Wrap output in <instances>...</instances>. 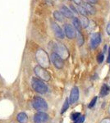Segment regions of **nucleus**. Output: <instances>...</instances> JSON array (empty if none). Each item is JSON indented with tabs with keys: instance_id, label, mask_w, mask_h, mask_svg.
<instances>
[{
	"instance_id": "obj_32",
	"label": "nucleus",
	"mask_w": 110,
	"mask_h": 123,
	"mask_svg": "<svg viewBox=\"0 0 110 123\" xmlns=\"http://www.w3.org/2000/svg\"><path fill=\"white\" fill-rule=\"evenodd\" d=\"M109 113H110V106H109Z\"/></svg>"
},
{
	"instance_id": "obj_29",
	"label": "nucleus",
	"mask_w": 110,
	"mask_h": 123,
	"mask_svg": "<svg viewBox=\"0 0 110 123\" xmlns=\"http://www.w3.org/2000/svg\"><path fill=\"white\" fill-rule=\"evenodd\" d=\"M85 1H86V3H93V4L97 3V0H85Z\"/></svg>"
},
{
	"instance_id": "obj_26",
	"label": "nucleus",
	"mask_w": 110,
	"mask_h": 123,
	"mask_svg": "<svg viewBox=\"0 0 110 123\" xmlns=\"http://www.w3.org/2000/svg\"><path fill=\"white\" fill-rule=\"evenodd\" d=\"M72 1L75 4H77L78 6H81L82 4V0H72Z\"/></svg>"
},
{
	"instance_id": "obj_12",
	"label": "nucleus",
	"mask_w": 110,
	"mask_h": 123,
	"mask_svg": "<svg viewBox=\"0 0 110 123\" xmlns=\"http://www.w3.org/2000/svg\"><path fill=\"white\" fill-rule=\"evenodd\" d=\"M60 12L63 14V17H67V18H73L72 12L66 6H62L61 8H60Z\"/></svg>"
},
{
	"instance_id": "obj_31",
	"label": "nucleus",
	"mask_w": 110,
	"mask_h": 123,
	"mask_svg": "<svg viewBox=\"0 0 110 123\" xmlns=\"http://www.w3.org/2000/svg\"><path fill=\"white\" fill-rule=\"evenodd\" d=\"M108 62L110 63V47L109 49V56H108Z\"/></svg>"
},
{
	"instance_id": "obj_17",
	"label": "nucleus",
	"mask_w": 110,
	"mask_h": 123,
	"mask_svg": "<svg viewBox=\"0 0 110 123\" xmlns=\"http://www.w3.org/2000/svg\"><path fill=\"white\" fill-rule=\"evenodd\" d=\"M53 17H54V18L57 20V21H61V22L64 21V17H63V14H62L59 11H55L54 12H53Z\"/></svg>"
},
{
	"instance_id": "obj_8",
	"label": "nucleus",
	"mask_w": 110,
	"mask_h": 123,
	"mask_svg": "<svg viewBox=\"0 0 110 123\" xmlns=\"http://www.w3.org/2000/svg\"><path fill=\"white\" fill-rule=\"evenodd\" d=\"M49 121V115L44 112H39L34 116L35 123H45Z\"/></svg>"
},
{
	"instance_id": "obj_10",
	"label": "nucleus",
	"mask_w": 110,
	"mask_h": 123,
	"mask_svg": "<svg viewBox=\"0 0 110 123\" xmlns=\"http://www.w3.org/2000/svg\"><path fill=\"white\" fill-rule=\"evenodd\" d=\"M79 99V89L78 87L75 86L72 88V90L71 91L69 97V103L71 104H74L77 102V100Z\"/></svg>"
},
{
	"instance_id": "obj_23",
	"label": "nucleus",
	"mask_w": 110,
	"mask_h": 123,
	"mask_svg": "<svg viewBox=\"0 0 110 123\" xmlns=\"http://www.w3.org/2000/svg\"><path fill=\"white\" fill-rule=\"evenodd\" d=\"M97 98H98L97 97H95V98H94L93 99L91 100V102L90 103V104H89V105H88V107H89L90 108H93L94 106H95V104H96Z\"/></svg>"
},
{
	"instance_id": "obj_20",
	"label": "nucleus",
	"mask_w": 110,
	"mask_h": 123,
	"mask_svg": "<svg viewBox=\"0 0 110 123\" xmlns=\"http://www.w3.org/2000/svg\"><path fill=\"white\" fill-rule=\"evenodd\" d=\"M77 43H78V45H80V46L83 45V43H84V39H83V36H82V35L81 34V32H79V31H77Z\"/></svg>"
},
{
	"instance_id": "obj_7",
	"label": "nucleus",
	"mask_w": 110,
	"mask_h": 123,
	"mask_svg": "<svg viewBox=\"0 0 110 123\" xmlns=\"http://www.w3.org/2000/svg\"><path fill=\"white\" fill-rule=\"evenodd\" d=\"M64 33L67 37L70 39H72L77 36V31L71 25L66 24L64 25Z\"/></svg>"
},
{
	"instance_id": "obj_1",
	"label": "nucleus",
	"mask_w": 110,
	"mask_h": 123,
	"mask_svg": "<svg viewBox=\"0 0 110 123\" xmlns=\"http://www.w3.org/2000/svg\"><path fill=\"white\" fill-rule=\"evenodd\" d=\"M35 58L37 62L39 63V66H40L43 68H48L50 64V60L48 53L44 49H39L35 53Z\"/></svg>"
},
{
	"instance_id": "obj_21",
	"label": "nucleus",
	"mask_w": 110,
	"mask_h": 123,
	"mask_svg": "<svg viewBox=\"0 0 110 123\" xmlns=\"http://www.w3.org/2000/svg\"><path fill=\"white\" fill-rule=\"evenodd\" d=\"M77 10L79 11L80 14H81V16H85V17H86V15L88 14L87 12L85 11V9L83 7H81V6H78V7L77 8Z\"/></svg>"
},
{
	"instance_id": "obj_28",
	"label": "nucleus",
	"mask_w": 110,
	"mask_h": 123,
	"mask_svg": "<svg viewBox=\"0 0 110 123\" xmlns=\"http://www.w3.org/2000/svg\"><path fill=\"white\" fill-rule=\"evenodd\" d=\"M100 123H110V118H104L101 121Z\"/></svg>"
},
{
	"instance_id": "obj_6",
	"label": "nucleus",
	"mask_w": 110,
	"mask_h": 123,
	"mask_svg": "<svg viewBox=\"0 0 110 123\" xmlns=\"http://www.w3.org/2000/svg\"><path fill=\"white\" fill-rule=\"evenodd\" d=\"M50 59L51 62H53V66H54L56 68L58 69H62L63 67V60L60 57L57 53H53L50 56Z\"/></svg>"
},
{
	"instance_id": "obj_27",
	"label": "nucleus",
	"mask_w": 110,
	"mask_h": 123,
	"mask_svg": "<svg viewBox=\"0 0 110 123\" xmlns=\"http://www.w3.org/2000/svg\"><path fill=\"white\" fill-rule=\"evenodd\" d=\"M106 32L109 35H110V22L108 23L107 25V27H106Z\"/></svg>"
},
{
	"instance_id": "obj_13",
	"label": "nucleus",
	"mask_w": 110,
	"mask_h": 123,
	"mask_svg": "<svg viewBox=\"0 0 110 123\" xmlns=\"http://www.w3.org/2000/svg\"><path fill=\"white\" fill-rule=\"evenodd\" d=\"M17 120L19 123H27L28 116L26 112H19L17 115Z\"/></svg>"
},
{
	"instance_id": "obj_15",
	"label": "nucleus",
	"mask_w": 110,
	"mask_h": 123,
	"mask_svg": "<svg viewBox=\"0 0 110 123\" xmlns=\"http://www.w3.org/2000/svg\"><path fill=\"white\" fill-rule=\"evenodd\" d=\"M83 7L85 9V11H86V12H87V13H89V14L94 15V14L95 13V7H94L92 5L90 4V3H84Z\"/></svg>"
},
{
	"instance_id": "obj_9",
	"label": "nucleus",
	"mask_w": 110,
	"mask_h": 123,
	"mask_svg": "<svg viewBox=\"0 0 110 123\" xmlns=\"http://www.w3.org/2000/svg\"><path fill=\"white\" fill-rule=\"evenodd\" d=\"M52 29H53V32H54L55 36L58 39H64V32L63 31V30L61 29V27L55 22H52Z\"/></svg>"
},
{
	"instance_id": "obj_14",
	"label": "nucleus",
	"mask_w": 110,
	"mask_h": 123,
	"mask_svg": "<svg viewBox=\"0 0 110 123\" xmlns=\"http://www.w3.org/2000/svg\"><path fill=\"white\" fill-rule=\"evenodd\" d=\"M109 90H110L109 87L108 86V85H106V84H104L103 85H102V87H101L100 92H99V96H100L101 98H103V97H105L107 94H109Z\"/></svg>"
},
{
	"instance_id": "obj_22",
	"label": "nucleus",
	"mask_w": 110,
	"mask_h": 123,
	"mask_svg": "<svg viewBox=\"0 0 110 123\" xmlns=\"http://www.w3.org/2000/svg\"><path fill=\"white\" fill-rule=\"evenodd\" d=\"M104 53H99L97 56V62L99 64H101L104 61Z\"/></svg>"
},
{
	"instance_id": "obj_30",
	"label": "nucleus",
	"mask_w": 110,
	"mask_h": 123,
	"mask_svg": "<svg viewBox=\"0 0 110 123\" xmlns=\"http://www.w3.org/2000/svg\"><path fill=\"white\" fill-rule=\"evenodd\" d=\"M71 7V9L73 11V12H72V13H73V12H75V13H77V8H75V7H74L72 5H71V7Z\"/></svg>"
},
{
	"instance_id": "obj_24",
	"label": "nucleus",
	"mask_w": 110,
	"mask_h": 123,
	"mask_svg": "<svg viewBox=\"0 0 110 123\" xmlns=\"http://www.w3.org/2000/svg\"><path fill=\"white\" fill-rule=\"evenodd\" d=\"M85 121V116H80L77 120H75L74 123H83Z\"/></svg>"
},
{
	"instance_id": "obj_4",
	"label": "nucleus",
	"mask_w": 110,
	"mask_h": 123,
	"mask_svg": "<svg viewBox=\"0 0 110 123\" xmlns=\"http://www.w3.org/2000/svg\"><path fill=\"white\" fill-rule=\"evenodd\" d=\"M53 49H54V51H55V53H57L63 60L67 59V57H69L68 49H67L65 45L63 44V43L55 42V43L53 44Z\"/></svg>"
},
{
	"instance_id": "obj_5",
	"label": "nucleus",
	"mask_w": 110,
	"mask_h": 123,
	"mask_svg": "<svg viewBox=\"0 0 110 123\" xmlns=\"http://www.w3.org/2000/svg\"><path fill=\"white\" fill-rule=\"evenodd\" d=\"M34 71H35V75L37 76V77H39V80H44V81H49L51 79V76L47 71H46L45 68H43L40 66H36L34 69Z\"/></svg>"
},
{
	"instance_id": "obj_18",
	"label": "nucleus",
	"mask_w": 110,
	"mask_h": 123,
	"mask_svg": "<svg viewBox=\"0 0 110 123\" xmlns=\"http://www.w3.org/2000/svg\"><path fill=\"white\" fill-rule=\"evenodd\" d=\"M80 21H81V26L84 27V28H86V27L89 26V20L85 16H81V18L80 20Z\"/></svg>"
},
{
	"instance_id": "obj_2",
	"label": "nucleus",
	"mask_w": 110,
	"mask_h": 123,
	"mask_svg": "<svg viewBox=\"0 0 110 123\" xmlns=\"http://www.w3.org/2000/svg\"><path fill=\"white\" fill-rule=\"evenodd\" d=\"M31 86H32L33 90L35 92L41 94H46L48 91L47 85L45 84V82L43 80H39L38 78H35V77H34V78H32V80H31Z\"/></svg>"
},
{
	"instance_id": "obj_11",
	"label": "nucleus",
	"mask_w": 110,
	"mask_h": 123,
	"mask_svg": "<svg viewBox=\"0 0 110 123\" xmlns=\"http://www.w3.org/2000/svg\"><path fill=\"white\" fill-rule=\"evenodd\" d=\"M101 42V35L99 33H95L93 34L91 39V45L93 49H95Z\"/></svg>"
},
{
	"instance_id": "obj_16",
	"label": "nucleus",
	"mask_w": 110,
	"mask_h": 123,
	"mask_svg": "<svg viewBox=\"0 0 110 123\" xmlns=\"http://www.w3.org/2000/svg\"><path fill=\"white\" fill-rule=\"evenodd\" d=\"M72 25L73 27L75 29H77V31H79L81 32V24L80 20L77 18V17H73L72 19Z\"/></svg>"
},
{
	"instance_id": "obj_3",
	"label": "nucleus",
	"mask_w": 110,
	"mask_h": 123,
	"mask_svg": "<svg viewBox=\"0 0 110 123\" xmlns=\"http://www.w3.org/2000/svg\"><path fill=\"white\" fill-rule=\"evenodd\" d=\"M33 108L38 112H45L48 110L47 102L43 98L39 96H35L32 100Z\"/></svg>"
},
{
	"instance_id": "obj_19",
	"label": "nucleus",
	"mask_w": 110,
	"mask_h": 123,
	"mask_svg": "<svg viewBox=\"0 0 110 123\" xmlns=\"http://www.w3.org/2000/svg\"><path fill=\"white\" fill-rule=\"evenodd\" d=\"M69 106H70V103H69V100L68 98H66L64 104H63V106L62 108V110H61V114H63L67 109L69 108Z\"/></svg>"
},
{
	"instance_id": "obj_25",
	"label": "nucleus",
	"mask_w": 110,
	"mask_h": 123,
	"mask_svg": "<svg viewBox=\"0 0 110 123\" xmlns=\"http://www.w3.org/2000/svg\"><path fill=\"white\" fill-rule=\"evenodd\" d=\"M80 116H81V113H80V112H75V113H72L71 115V120L75 121V120H77Z\"/></svg>"
}]
</instances>
